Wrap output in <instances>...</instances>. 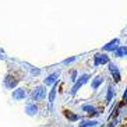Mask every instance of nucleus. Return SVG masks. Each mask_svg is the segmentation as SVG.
<instances>
[{
  "label": "nucleus",
  "mask_w": 127,
  "mask_h": 127,
  "mask_svg": "<svg viewBox=\"0 0 127 127\" xmlns=\"http://www.w3.org/2000/svg\"><path fill=\"white\" fill-rule=\"evenodd\" d=\"M110 98H112V88H109V94H108V102L110 101Z\"/></svg>",
  "instance_id": "2eb2a0df"
},
{
  "label": "nucleus",
  "mask_w": 127,
  "mask_h": 127,
  "mask_svg": "<svg viewBox=\"0 0 127 127\" xmlns=\"http://www.w3.org/2000/svg\"><path fill=\"white\" fill-rule=\"evenodd\" d=\"M27 112H28V115H34V113H36V106H34V105H28V106H27Z\"/></svg>",
  "instance_id": "6e6552de"
},
{
  "label": "nucleus",
  "mask_w": 127,
  "mask_h": 127,
  "mask_svg": "<svg viewBox=\"0 0 127 127\" xmlns=\"http://www.w3.org/2000/svg\"><path fill=\"white\" fill-rule=\"evenodd\" d=\"M57 77H59L57 74H52V75H49L48 78L45 80V84H46V85H49V84H52V82L55 81V80H56Z\"/></svg>",
  "instance_id": "0eeeda50"
},
{
  "label": "nucleus",
  "mask_w": 127,
  "mask_h": 127,
  "mask_svg": "<svg viewBox=\"0 0 127 127\" xmlns=\"http://www.w3.org/2000/svg\"><path fill=\"white\" fill-rule=\"evenodd\" d=\"M117 43H119V41H117V39H115V41L110 42L108 46H105V50H112V49H115L116 46H117Z\"/></svg>",
  "instance_id": "423d86ee"
},
{
  "label": "nucleus",
  "mask_w": 127,
  "mask_h": 127,
  "mask_svg": "<svg viewBox=\"0 0 127 127\" xmlns=\"http://www.w3.org/2000/svg\"><path fill=\"white\" fill-rule=\"evenodd\" d=\"M101 82H102V78H101V77H98V80L92 84V87H94V88H98V85H99Z\"/></svg>",
  "instance_id": "4468645a"
},
{
  "label": "nucleus",
  "mask_w": 127,
  "mask_h": 127,
  "mask_svg": "<svg viewBox=\"0 0 127 127\" xmlns=\"http://www.w3.org/2000/svg\"><path fill=\"white\" fill-rule=\"evenodd\" d=\"M82 109L84 110H87V113H90V115H96V112H95V109L92 108V106H82Z\"/></svg>",
  "instance_id": "1a4fd4ad"
},
{
  "label": "nucleus",
  "mask_w": 127,
  "mask_h": 127,
  "mask_svg": "<svg viewBox=\"0 0 127 127\" xmlns=\"http://www.w3.org/2000/svg\"><path fill=\"white\" fill-rule=\"evenodd\" d=\"M87 81H88V75H82V77H81V80H80V81L77 82V84H75L74 87H73V91H71V92H73V94H75L77 91L80 90V87H82V84H85Z\"/></svg>",
  "instance_id": "f03ea898"
},
{
  "label": "nucleus",
  "mask_w": 127,
  "mask_h": 127,
  "mask_svg": "<svg viewBox=\"0 0 127 127\" xmlns=\"http://www.w3.org/2000/svg\"><path fill=\"white\" fill-rule=\"evenodd\" d=\"M126 53H127V48H120L119 50L116 52V55H117V56H123V55H126Z\"/></svg>",
  "instance_id": "9b49d317"
},
{
  "label": "nucleus",
  "mask_w": 127,
  "mask_h": 127,
  "mask_svg": "<svg viewBox=\"0 0 127 127\" xmlns=\"http://www.w3.org/2000/svg\"><path fill=\"white\" fill-rule=\"evenodd\" d=\"M96 123V122H82L80 124V127H88V126H94V124Z\"/></svg>",
  "instance_id": "f8f14e48"
},
{
  "label": "nucleus",
  "mask_w": 127,
  "mask_h": 127,
  "mask_svg": "<svg viewBox=\"0 0 127 127\" xmlns=\"http://www.w3.org/2000/svg\"><path fill=\"white\" fill-rule=\"evenodd\" d=\"M122 127H127V124H126V126H122Z\"/></svg>",
  "instance_id": "dca6fc26"
},
{
  "label": "nucleus",
  "mask_w": 127,
  "mask_h": 127,
  "mask_svg": "<svg viewBox=\"0 0 127 127\" xmlns=\"http://www.w3.org/2000/svg\"><path fill=\"white\" fill-rule=\"evenodd\" d=\"M66 116H67L68 119H71V120H77V119H78V116H75V115H71L70 112H66Z\"/></svg>",
  "instance_id": "ddd939ff"
},
{
  "label": "nucleus",
  "mask_w": 127,
  "mask_h": 127,
  "mask_svg": "<svg viewBox=\"0 0 127 127\" xmlns=\"http://www.w3.org/2000/svg\"><path fill=\"white\" fill-rule=\"evenodd\" d=\"M110 73L113 74V77H115V80L117 82L120 81V74H119V70H117V67H116L115 64H110Z\"/></svg>",
  "instance_id": "7ed1b4c3"
},
{
  "label": "nucleus",
  "mask_w": 127,
  "mask_h": 127,
  "mask_svg": "<svg viewBox=\"0 0 127 127\" xmlns=\"http://www.w3.org/2000/svg\"><path fill=\"white\" fill-rule=\"evenodd\" d=\"M45 95H46V91L42 88V87H38L36 90L32 92V99L34 101H42L43 98H45Z\"/></svg>",
  "instance_id": "f257e3e1"
},
{
  "label": "nucleus",
  "mask_w": 127,
  "mask_h": 127,
  "mask_svg": "<svg viewBox=\"0 0 127 127\" xmlns=\"http://www.w3.org/2000/svg\"><path fill=\"white\" fill-rule=\"evenodd\" d=\"M101 63H108V57L105 55H96L95 56V64H101Z\"/></svg>",
  "instance_id": "20e7f679"
},
{
  "label": "nucleus",
  "mask_w": 127,
  "mask_h": 127,
  "mask_svg": "<svg viewBox=\"0 0 127 127\" xmlns=\"http://www.w3.org/2000/svg\"><path fill=\"white\" fill-rule=\"evenodd\" d=\"M56 90H57V85H55V87H53V90H52V92H50V96H49L50 102H53V101H55V95H56Z\"/></svg>",
  "instance_id": "9d476101"
},
{
  "label": "nucleus",
  "mask_w": 127,
  "mask_h": 127,
  "mask_svg": "<svg viewBox=\"0 0 127 127\" xmlns=\"http://www.w3.org/2000/svg\"><path fill=\"white\" fill-rule=\"evenodd\" d=\"M24 96H25V92H24V90H21V88L13 92V98H14V99H23Z\"/></svg>",
  "instance_id": "39448f33"
}]
</instances>
